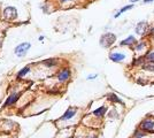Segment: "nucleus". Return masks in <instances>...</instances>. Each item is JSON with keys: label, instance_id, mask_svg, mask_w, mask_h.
Here are the masks:
<instances>
[{"label": "nucleus", "instance_id": "15", "mask_svg": "<svg viewBox=\"0 0 154 138\" xmlns=\"http://www.w3.org/2000/svg\"><path fill=\"white\" fill-rule=\"evenodd\" d=\"M146 135H147L146 131H144V130H141V129H137V130H135L134 138H144Z\"/></svg>", "mask_w": 154, "mask_h": 138}, {"label": "nucleus", "instance_id": "2", "mask_svg": "<svg viewBox=\"0 0 154 138\" xmlns=\"http://www.w3.org/2000/svg\"><path fill=\"white\" fill-rule=\"evenodd\" d=\"M149 31V24L147 21H139L135 26V32L139 36H146Z\"/></svg>", "mask_w": 154, "mask_h": 138}, {"label": "nucleus", "instance_id": "10", "mask_svg": "<svg viewBox=\"0 0 154 138\" xmlns=\"http://www.w3.org/2000/svg\"><path fill=\"white\" fill-rule=\"evenodd\" d=\"M145 46H146V41H145V40H139V41H137V44L134 46V48H135L136 52H140V51H143V50L145 48Z\"/></svg>", "mask_w": 154, "mask_h": 138}, {"label": "nucleus", "instance_id": "18", "mask_svg": "<svg viewBox=\"0 0 154 138\" xmlns=\"http://www.w3.org/2000/svg\"><path fill=\"white\" fill-rule=\"evenodd\" d=\"M44 63H45L47 67H53V66H55L57 63H58V60H55V59H47L44 61Z\"/></svg>", "mask_w": 154, "mask_h": 138}, {"label": "nucleus", "instance_id": "3", "mask_svg": "<svg viewBox=\"0 0 154 138\" xmlns=\"http://www.w3.org/2000/svg\"><path fill=\"white\" fill-rule=\"evenodd\" d=\"M31 47V44L30 43H22V44H20L19 46H16V48H15V54L19 57V58H22V57H24L26 54V51L29 50Z\"/></svg>", "mask_w": 154, "mask_h": 138}, {"label": "nucleus", "instance_id": "12", "mask_svg": "<svg viewBox=\"0 0 154 138\" xmlns=\"http://www.w3.org/2000/svg\"><path fill=\"white\" fill-rule=\"evenodd\" d=\"M143 70H146V72H154V62H145L143 66H141Z\"/></svg>", "mask_w": 154, "mask_h": 138}, {"label": "nucleus", "instance_id": "14", "mask_svg": "<svg viewBox=\"0 0 154 138\" xmlns=\"http://www.w3.org/2000/svg\"><path fill=\"white\" fill-rule=\"evenodd\" d=\"M145 62H146L145 55H141V57H139L138 59H136L132 61V66H143Z\"/></svg>", "mask_w": 154, "mask_h": 138}, {"label": "nucleus", "instance_id": "19", "mask_svg": "<svg viewBox=\"0 0 154 138\" xmlns=\"http://www.w3.org/2000/svg\"><path fill=\"white\" fill-rule=\"evenodd\" d=\"M29 70H30V66H28V67H26L24 69H22V70H21V72H19V74H17V78L23 77L26 72H29Z\"/></svg>", "mask_w": 154, "mask_h": 138}, {"label": "nucleus", "instance_id": "4", "mask_svg": "<svg viewBox=\"0 0 154 138\" xmlns=\"http://www.w3.org/2000/svg\"><path fill=\"white\" fill-rule=\"evenodd\" d=\"M125 54L121 52H110L109 53V60H112L113 62H122L125 59Z\"/></svg>", "mask_w": 154, "mask_h": 138}, {"label": "nucleus", "instance_id": "9", "mask_svg": "<svg viewBox=\"0 0 154 138\" xmlns=\"http://www.w3.org/2000/svg\"><path fill=\"white\" fill-rule=\"evenodd\" d=\"M75 114H76V109H74V108H69L67 112L64 113V115L60 118V120H69V118H72Z\"/></svg>", "mask_w": 154, "mask_h": 138}, {"label": "nucleus", "instance_id": "17", "mask_svg": "<svg viewBox=\"0 0 154 138\" xmlns=\"http://www.w3.org/2000/svg\"><path fill=\"white\" fill-rule=\"evenodd\" d=\"M145 60L146 62H154V51H148L145 54Z\"/></svg>", "mask_w": 154, "mask_h": 138}, {"label": "nucleus", "instance_id": "11", "mask_svg": "<svg viewBox=\"0 0 154 138\" xmlns=\"http://www.w3.org/2000/svg\"><path fill=\"white\" fill-rule=\"evenodd\" d=\"M17 99H19V94H17V93H12V94H11V97L7 99V101L5 103V106L12 105V104H14Z\"/></svg>", "mask_w": 154, "mask_h": 138}, {"label": "nucleus", "instance_id": "1", "mask_svg": "<svg viewBox=\"0 0 154 138\" xmlns=\"http://www.w3.org/2000/svg\"><path fill=\"white\" fill-rule=\"evenodd\" d=\"M115 41H116V36L114 33L106 32L103 33V36H101V38H100V45L103 46V47H105V48H108Z\"/></svg>", "mask_w": 154, "mask_h": 138}, {"label": "nucleus", "instance_id": "7", "mask_svg": "<svg viewBox=\"0 0 154 138\" xmlns=\"http://www.w3.org/2000/svg\"><path fill=\"white\" fill-rule=\"evenodd\" d=\"M58 78L60 82H66V81H68V79L70 78V70H69V69H63V70H61V72H59Z\"/></svg>", "mask_w": 154, "mask_h": 138}, {"label": "nucleus", "instance_id": "22", "mask_svg": "<svg viewBox=\"0 0 154 138\" xmlns=\"http://www.w3.org/2000/svg\"><path fill=\"white\" fill-rule=\"evenodd\" d=\"M138 1H140V0H130L131 4H136V2H138Z\"/></svg>", "mask_w": 154, "mask_h": 138}, {"label": "nucleus", "instance_id": "8", "mask_svg": "<svg viewBox=\"0 0 154 138\" xmlns=\"http://www.w3.org/2000/svg\"><path fill=\"white\" fill-rule=\"evenodd\" d=\"M134 7H135V5H134V4H130V5H125V6H123L122 8H120V11H119L117 13L114 14V19L120 17V16H121V14L125 13V12H129V11H131Z\"/></svg>", "mask_w": 154, "mask_h": 138}, {"label": "nucleus", "instance_id": "23", "mask_svg": "<svg viewBox=\"0 0 154 138\" xmlns=\"http://www.w3.org/2000/svg\"><path fill=\"white\" fill-rule=\"evenodd\" d=\"M60 1H61V2H62V4H64V2H68V1H69V0H60Z\"/></svg>", "mask_w": 154, "mask_h": 138}, {"label": "nucleus", "instance_id": "5", "mask_svg": "<svg viewBox=\"0 0 154 138\" xmlns=\"http://www.w3.org/2000/svg\"><path fill=\"white\" fill-rule=\"evenodd\" d=\"M140 129H141V130H144V131H153L154 121H153V120H149V118H146V120L141 121Z\"/></svg>", "mask_w": 154, "mask_h": 138}, {"label": "nucleus", "instance_id": "16", "mask_svg": "<svg viewBox=\"0 0 154 138\" xmlns=\"http://www.w3.org/2000/svg\"><path fill=\"white\" fill-rule=\"evenodd\" d=\"M108 99L110 100V101H113V103H117V104H123V101L120 98H119L117 96H116L115 93H112V94H109V96H108Z\"/></svg>", "mask_w": 154, "mask_h": 138}, {"label": "nucleus", "instance_id": "13", "mask_svg": "<svg viewBox=\"0 0 154 138\" xmlns=\"http://www.w3.org/2000/svg\"><path fill=\"white\" fill-rule=\"evenodd\" d=\"M107 111V108L105 107V106H101V107H99L98 109H96L94 112H93V115H96V116H99V118H101L105 115V113Z\"/></svg>", "mask_w": 154, "mask_h": 138}, {"label": "nucleus", "instance_id": "6", "mask_svg": "<svg viewBox=\"0 0 154 138\" xmlns=\"http://www.w3.org/2000/svg\"><path fill=\"white\" fill-rule=\"evenodd\" d=\"M137 44V39H136L135 36L130 35L128 36L125 39H123L122 41H120V45L121 46H129V47H134Z\"/></svg>", "mask_w": 154, "mask_h": 138}, {"label": "nucleus", "instance_id": "20", "mask_svg": "<svg viewBox=\"0 0 154 138\" xmlns=\"http://www.w3.org/2000/svg\"><path fill=\"white\" fill-rule=\"evenodd\" d=\"M154 0H144V4L145 5H148V4H151V2H153Z\"/></svg>", "mask_w": 154, "mask_h": 138}, {"label": "nucleus", "instance_id": "21", "mask_svg": "<svg viewBox=\"0 0 154 138\" xmlns=\"http://www.w3.org/2000/svg\"><path fill=\"white\" fill-rule=\"evenodd\" d=\"M97 77V75H92V76H89L88 77V79H94Z\"/></svg>", "mask_w": 154, "mask_h": 138}]
</instances>
